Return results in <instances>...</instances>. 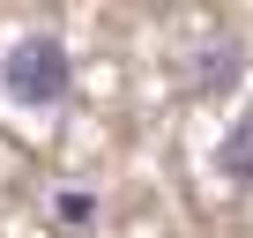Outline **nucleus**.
<instances>
[{
  "instance_id": "1",
  "label": "nucleus",
  "mask_w": 253,
  "mask_h": 238,
  "mask_svg": "<svg viewBox=\"0 0 253 238\" xmlns=\"http://www.w3.org/2000/svg\"><path fill=\"white\" fill-rule=\"evenodd\" d=\"M67 82H75V60H67V45H60V38H45V30L15 38V45H8V60H0V89H8L15 104H30V112L60 104V97H67Z\"/></svg>"
},
{
  "instance_id": "2",
  "label": "nucleus",
  "mask_w": 253,
  "mask_h": 238,
  "mask_svg": "<svg viewBox=\"0 0 253 238\" xmlns=\"http://www.w3.org/2000/svg\"><path fill=\"white\" fill-rule=\"evenodd\" d=\"M216 171H223V179H238V186H253V119H238V127L223 134V149H216Z\"/></svg>"
}]
</instances>
